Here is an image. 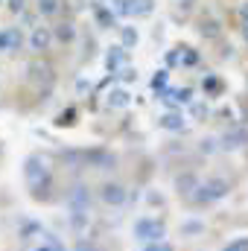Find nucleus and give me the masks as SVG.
Segmentation results:
<instances>
[{"label": "nucleus", "mask_w": 248, "mask_h": 251, "mask_svg": "<svg viewBox=\"0 0 248 251\" xmlns=\"http://www.w3.org/2000/svg\"><path fill=\"white\" fill-rule=\"evenodd\" d=\"M47 44H50V32H47L44 26H38V29L32 32V47H35V50H44Z\"/></svg>", "instance_id": "obj_1"}, {"label": "nucleus", "mask_w": 248, "mask_h": 251, "mask_svg": "<svg viewBox=\"0 0 248 251\" xmlns=\"http://www.w3.org/2000/svg\"><path fill=\"white\" fill-rule=\"evenodd\" d=\"M59 9V0H38V12L41 15H53Z\"/></svg>", "instance_id": "obj_2"}, {"label": "nucleus", "mask_w": 248, "mask_h": 251, "mask_svg": "<svg viewBox=\"0 0 248 251\" xmlns=\"http://www.w3.org/2000/svg\"><path fill=\"white\" fill-rule=\"evenodd\" d=\"M59 38H62V41H70V38H73V26H67V24L59 26Z\"/></svg>", "instance_id": "obj_3"}, {"label": "nucleus", "mask_w": 248, "mask_h": 251, "mask_svg": "<svg viewBox=\"0 0 248 251\" xmlns=\"http://www.w3.org/2000/svg\"><path fill=\"white\" fill-rule=\"evenodd\" d=\"M97 18H99L102 24H111V21H114V15H108L105 9H97Z\"/></svg>", "instance_id": "obj_4"}, {"label": "nucleus", "mask_w": 248, "mask_h": 251, "mask_svg": "<svg viewBox=\"0 0 248 251\" xmlns=\"http://www.w3.org/2000/svg\"><path fill=\"white\" fill-rule=\"evenodd\" d=\"M201 32H207V35H216L219 29H216V24H213V21H207V26H201Z\"/></svg>", "instance_id": "obj_5"}, {"label": "nucleus", "mask_w": 248, "mask_h": 251, "mask_svg": "<svg viewBox=\"0 0 248 251\" xmlns=\"http://www.w3.org/2000/svg\"><path fill=\"white\" fill-rule=\"evenodd\" d=\"M123 38H125V44H131V41H137V32H134V29H125Z\"/></svg>", "instance_id": "obj_6"}, {"label": "nucleus", "mask_w": 248, "mask_h": 251, "mask_svg": "<svg viewBox=\"0 0 248 251\" xmlns=\"http://www.w3.org/2000/svg\"><path fill=\"white\" fill-rule=\"evenodd\" d=\"M9 9H12V12H21V9H24V0H9Z\"/></svg>", "instance_id": "obj_7"}, {"label": "nucleus", "mask_w": 248, "mask_h": 251, "mask_svg": "<svg viewBox=\"0 0 248 251\" xmlns=\"http://www.w3.org/2000/svg\"><path fill=\"white\" fill-rule=\"evenodd\" d=\"M243 18H246V21H248V0H246V3H243Z\"/></svg>", "instance_id": "obj_8"}]
</instances>
